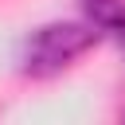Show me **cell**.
<instances>
[{
  "instance_id": "cell-1",
  "label": "cell",
  "mask_w": 125,
  "mask_h": 125,
  "mask_svg": "<svg viewBox=\"0 0 125 125\" xmlns=\"http://www.w3.org/2000/svg\"><path fill=\"white\" fill-rule=\"evenodd\" d=\"M98 43V23H47L27 35L23 43V70L27 74H59L78 55Z\"/></svg>"
},
{
  "instance_id": "cell-2",
  "label": "cell",
  "mask_w": 125,
  "mask_h": 125,
  "mask_svg": "<svg viewBox=\"0 0 125 125\" xmlns=\"http://www.w3.org/2000/svg\"><path fill=\"white\" fill-rule=\"evenodd\" d=\"M98 31H109L125 51V0H82Z\"/></svg>"
}]
</instances>
